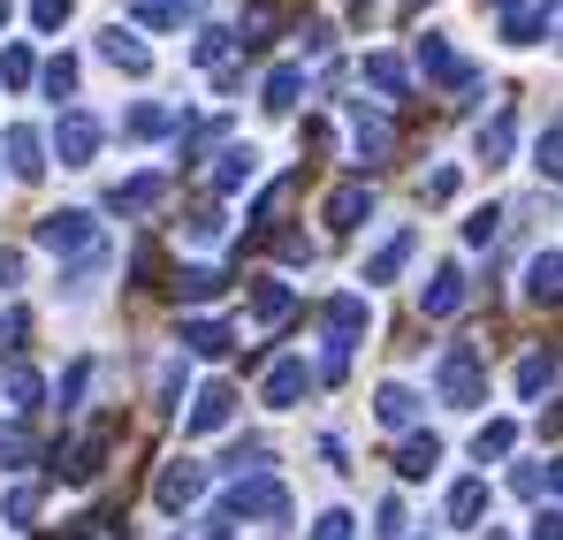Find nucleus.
I'll use <instances>...</instances> for the list:
<instances>
[{
  "mask_svg": "<svg viewBox=\"0 0 563 540\" xmlns=\"http://www.w3.org/2000/svg\"><path fill=\"white\" fill-rule=\"evenodd\" d=\"M434 388H442V404H457V411H472V404L487 396V365H479V351H472V343H457V351H442V365H434Z\"/></svg>",
  "mask_w": 563,
  "mask_h": 540,
  "instance_id": "1",
  "label": "nucleus"
},
{
  "mask_svg": "<svg viewBox=\"0 0 563 540\" xmlns=\"http://www.w3.org/2000/svg\"><path fill=\"white\" fill-rule=\"evenodd\" d=\"M366 320H374V305L351 289V297H328V312H320V328H328V359H351V343L366 335Z\"/></svg>",
  "mask_w": 563,
  "mask_h": 540,
  "instance_id": "2",
  "label": "nucleus"
},
{
  "mask_svg": "<svg viewBox=\"0 0 563 540\" xmlns=\"http://www.w3.org/2000/svg\"><path fill=\"white\" fill-rule=\"evenodd\" d=\"M92 244H99V221H92V213H46V221H38V252H54V260L92 252Z\"/></svg>",
  "mask_w": 563,
  "mask_h": 540,
  "instance_id": "3",
  "label": "nucleus"
},
{
  "mask_svg": "<svg viewBox=\"0 0 563 540\" xmlns=\"http://www.w3.org/2000/svg\"><path fill=\"white\" fill-rule=\"evenodd\" d=\"M221 518H289V495H282L275 480H260V472H252V480H236V487H229Z\"/></svg>",
  "mask_w": 563,
  "mask_h": 540,
  "instance_id": "4",
  "label": "nucleus"
},
{
  "mask_svg": "<svg viewBox=\"0 0 563 540\" xmlns=\"http://www.w3.org/2000/svg\"><path fill=\"white\" fill-rule=\"evenodd\" d=\"M206 495V464H190V456H176V464H161V480H153V503L176 518V510H190Z\"/></svg>",
  "mask_w": 563,
  "mask_h": 540,
  "instance_id": "5",
  "label": "nucleus"
},
{
  "mask_svg": "<svg viewBox=\"0 0 563 540\" xmlns=\"http://www.w3.org/2000/svg\"><path fill=\"white\" fill-rule=\"evenodd\" d=\"M54 153H62V168H92L99 122H92V114H62V122H54Z\"/></svg>",
  "mask_w": 563,
  "mask_h": 540,
  "instance_id": "6",
  "label": "nucleus"
},
{
  "mask_svg": "<svg viewBox=\"0 0 563 540\" xmlns=\"http://www.w3.org/2000/svg\"><path fill=\"white\" fill-rule=\"evenodd\" d=\"M419 69H427V85H472V69L457 62V46H450L442 31H427V38H419Z\"/></svg>",
  "mask_w": 563,
  "mask_h": 540,
  "instance_id": "7",
  "label": "nucleus"
},
{
  "mask_svg": "<svg viewBox=\"0 0 563 540\" xmlns=\"http://www.w3.org/2000/svg\"><path fill=\"white\" fill-rule=\"evenodd\" d=\"M107 434H114V427H92V434H85V442H77V450L62 456V464H54V472H62V480H69V487H85V480H99V456H107Z\"/></svg>",
  "mask_w": 563,
  "mask_h": 540,
  "instance_id": "8",
  "label": "nucleus"
},
{
  "mask_svg": "<svg viewBox=\"0 0 563 540\" xmlns=\"http://www.w3.org/2000/svg\"><path fill=\"white\" fill-rule=\"evenodd\" d=\"M236 419V388H198V404H190V434H213V427H229Z\"/></svg>",
  "mask_w": 563,
  "mask_h": 540,
  "instance_id": "9",
  "label": "nucleus"
},
{
  "mask_svg": "<svg viewBox=\"0 0 563 540\" xmlns=\"http://www.w3.org/2000/svg\"><path fill=\"white\" fill-rule=\"evenodd\" d=\"M0 153H8V176H23V183L46 168V145H38V130H23V122H15V130L0 137Z\"/></svg>",
  "mask_w": 563,
  "mask_h": 540,
  "instance_id": "10",
  "label": "nucleus"
},
{
  "mask_svg": "<svg viewBox=\"0 0 563 540\" xmlns=\"http://www.w3.org/2000/svg\"><path fill=\"white\" fill-rule=\"evenodd\" d=\"M457 305H465V274H457V267H442L427 289H419V312H427V320H450Z\"/></svg>",
  "mask_w": 563,
  "mask_h": 540,
  "instance_id": "11",
  "label": "nucleus"
},
{
  "mask_svg": "<svg viewBox=\"0 0 563 540\" xmlns=\"http://www.w3.org/2000/svg\"><path fill=\"white\" fill-rule=\"evenodd\" d=\"M289 312H297L289 282H267V274H260V282H252V320H260V328H282Z\"/></svg>",
  "mask_w": 563,
  "mask_h": 540,
  "instance_id": "12",
  "label": "nucleus"
},
{
  "mask_svg": "<svg viewBox=\"0 0 563 540\" xmlns=\"http://www.w3.org/2000/svg\"><path fill=\"white\" fill-rule=\"evenodd\" d=\"M99 54H107V62L122 69V77H145V69H153V54H145V38H130L122 23H114V31L99 38Z\"/></svg>",
  "mask_w": 563,
  "mask_h": 540,
  "instance_id": "13",
  "label": "nucleus"
},
{
  "mask_svg": "<svg viewBox=\"0 0 563 540\" xmlns=\"http://www.w3.org/2000/svg\"><path fill=\"white\" fill-rule=\"evenodd\" d=\"M374 213V190L366 183H343V190H328V229H358Z\"/></svg>",
  "mask_w": 563,
  "mask_h": 540,
  "instance_id": "14",
  "label": "nucleus"
},
{
  "mask_svg": "<svg viewBox=\"0 0 563 540\" xmlns=\"http://www.w3.org/2000/svg\"><path fill=\"white\" fill-rule=\"evenodd\" d=\"M411 252H419V229H396V236H388V244H380L374 260H366V282H396V274H404V260H411Z\"/></svg>",
  "mask_w": 563,
  "mask_h": 540,
  "instance_id": "15",
  "label": "nucleus"
},
{
  "mask_svg": "<svg viewBox=\"0 0 563 540\" xmlns=\"http://www.w3.org/2000/svg\"><path fill=\"white\" fill-rule=\"evenodd\" d=\"M305 388H312V373H305V359H282L275 373H267V388H260V396H267L275 411H289V404H297Z\"/></svg>",
  "mask_w": 563,
  "mask_h": 540,
  "instance_id": "16",
  "label": "nucleus"
},
{
  "mask_svg": "<svg viewBox=\"0 0 563 540\" xmlns=\"http://www.w3.org/2000/svg\"><path fill=\"white\" fill-rule=\"evenodd\" d=\"M161 198H168V183H161V176H130V183H114L107 206H114V213H153Z\"/></svg>",
  "mask_w": 563,
  "mask_h": 540,
  "instance_id": "17",
  "label": "nucleus"
},
{
  "mask_svg": "<svg viewBox=\"0 0 563 540\" xmlns=\"http://www.w3.org/2000/svg\"><path fill=\"white\" fill-rule=\"evenodd\" d=\"M526 297H533V305H563V252H541V260L526 267Z\"/></svg>",
  "mask_w": 563,
  "mask_h": 540,
  "instance_id": "18",
  "label": "nucleus"
},
{
  "mask_svg": "<svg viewBox=\"0 0 563 540\" xmlns=\"http://www.w3.org/2000/svg\"><path fill=\"white\" fill-rule=\"evenodd\" d=\"M374 419L380 427H411V419H419V396H411L404 381H388V388L374 396Z\"/></svg>",
  "mask_w": 563,
  "mask_h": 540,
  "instance_id": "19",
  "label": "nucleus"
},
{
  "mask_svg": "<svg viewBox=\"0 0 563 540\" xmlns=\"http://www.w3.org/2000/svg\"><path fill=\"white\" fill-rule=\"evenodd\" d=\"M252 176H260V153H252V145H229L221 168H213V190H244Z\"/></svg>",
  "mask_w": 563,
  "mask_h": 540,
  "instance_id": "20",
  "label": "nucleus"
},
{
  "mask_svg": "<svg viewBox=\"0 0 563 540\" xmlns=\"http://www.w3.org/2000/svg\"><path fill=\"white\" fill-rule=\"evenodd\" d=\"M434 464H442V442H434V434H411V442L396 450V472H404V480H427Z\"/></svg>",
  "mask_w": 563,
  "mask_h": 540,
  "instance_id": "21",
  "label": "nucleus"
},
{
  "mask_svg": "<svg viewBox=\"0 0 563 540\" xmlns=\"http://www.w3.org/2000/svg\"><path fill=\"white\" fill-rule=\"evenodd\" d=\"M510 145H518V114L503 107V114L479 130V161H487V168H503V153H510Z\"/></svg>",
  "mask_w": 563,
  "mask_h": 540,
  "instance_id": "22",
  "label": "nucleus"
},
{
  "mask_svg": "<svg viewBox=\"0 0 563 540\" xmlns=\"http://www.w3.org/2000/svg\"><path fill=\"white\" fill-rule=\"evenodd\" d=\"M0 396H8V411H38V396H46V388H38V373H31V365H8V373H0Z\"/></svg>",
  "mask_w": 563,
  "mask_h": 540,
  "instance_id": "23",
  "label": "nucleus"
},
{
  "mask_svg": "<svg viewBox=\"0 0 563 540\" xmlns=\"http://www.w3.org/2000/svg\"><path fill=\"white\" fill-rule=\"evenodd\" d=\"M366 85L388 91V99H404V91H411V69H404L396 54H366Z\"/></svg>",
  "mask_w": 563,
  "mask_h": 540,
  "instance_id": "24",
  "label": "nucleus"
},
{
  "mask_svg": "<svg viewBox=\"0 0 563 540\" xmlns=\"http://www.w3.org/2000/svg\"><path fill=\"white\" fill-rule=\"evenodd\" d=\"M236 335L221 328V320H184V351H198V359H221Z\"/></svg>",
  "mask_w": 563,
  "mask_h": 540,
  "instance_id": "25",
  "label": "nucleus"
},
{
  "mask_svg": "<svg viewBox=\"0 0 563 540\" xmlns=\"http://www.w3.org/2000/svg\"><path fill=\"white\" fill-rule=\"evenodd\" d=\"M351 137H358V161H380L388 153V122L366 114V107H351Z\"/></svg>",
  "mask_w": 563,
  "mask_h": 540,
  "instance_id": "26",
  "label": "nucleus"
},
{
  "mask_svg": "<svg viewBox=\"0 0 563 540\" xmlns=\"http://www.w3.org/2000/svg\"><path fill=\"white\" fill-rule=\"evenodd\" d=\"M479 510H487V480H457L450 487V526H479Z\"/></svg>",
  "mask_w": 563,
  "mask_h": 540,
  "instance_id": "27",
  "label": "nucleus"
},
{
  "mask_svg": "<svg viewBox=\"0 0 563 540\" xmlns=\"http://www.w3.org/2000/svg\"><path fill=\"white\" fill-rule=\"evenodd\" d=\"M176 289H184L190 305H213V297L229 289V274H221V267H184V274H176Z\"/></svg>",
  "mask_w": 563,
  "mask_h": 540,
  "instance_id": "28",
  "label": "nucleus"
},
{
  "mask_svg": "<svg viewBox=\"0 0 563 540\" xmlns=\"http://www.w3.org/2000/svg\"><path fill=\"white\" fill-rule=\"evenodd\" d=\"M541 388H556V359H549V351H533V359H518V396L533 404Z\"/></svg>",
  "mask_w": 563,
  "mask_h": 540,
  "instance_id": "29",
  "label": "nucleus"
},
{
  "mask_svg": "<svg viewBox=\"0 0 563 540\" xmlns=\"http://www.w3.org/2000/svg\"><path fill=\"white\" fill-rule=\"evenodd\" d=\"M510 442H518V419H487L479 434H472V456L487 464V456H510Z\"/></svg>",
  "mask_w": 563,
  "mask_h": 540,
  "instance_id": "30",
  "label": "nucleus"
},
{
  "mask_svg": "<svg viewBox=\"0 0 563 540\" xmlns=\"http://www.w3.org/2000/svg\"><path fill=\"white\" fill-rule=\"evenodd\" d=\"M297 91H305V69H297V62H282L275 77H267V107L289 114V107H297Z\"/></svg>",
  "mask_w": 563,
  "mask_h": 540,
  "instance_id": "31",
  "label": "nucleus"
},
{
  "mask_svg": "<svg viewBox=\"0 0 563 540\" xmlns=\"http://www.w3.org/2000/svg\"><path fill=\"white\" fill-rule=\"evenodd\" d=\"M31 77H38V62H31V46H8V54H0V85H8V91H23Z\"/></svg>",
  "mask_w": 563,
  "mask_h": 540,
  "instance_id": "32",
  "label": "nucleus"
},
{
  "mask_svg": "<svg viewBox=\"0 0 563 540\" xmlns=\"http://www.w3.org/2000/svg\"><path fill=\"white\" fill-rule=\"evenodd\" d=\"M168 122H176L168 107H130V122H122V137H161Z\"/></svg>",
  "mask_w": 563,
  "mask_h": 540,
  "instance_id": "33",
  "label": "nucleus"
},
{
  "mask_svg": "<svg viewBox=\"0 0 563 540\" xmlns=\"http://www.w3.org/2000/svg\"><path fill=\"white\" fill-rule=\"evenodd\" d=\"M38 503H46V495H38V480L8 487V526H31V518H38Z\"/></svg>",
  "mask_w": 563,
  "mask_h": 540,
  "instance_id": "34",
  "label": "nucleus"
},
{
  "mask_svg": "<svg viewBox=\"0 0 563 540\" xmlns=\"http://www.w3.org/2000/svg\"><path fill=\"white\" fill-rule=\"evenodd\" d=\"M533 168H541L549 183L563 176V122H556V130H541V145H533Z\"/></svg>",
  "mask_w": 563,
  "mask_h": 540,
  "instance_id": "35",
  "label": "nucleus"
},
{
  "mask_svg": "<svg viewBox=\"0 0 563 540\" xmlns=\"http://www.w3.org/2000/svg\"><path fill=\"white\" fill-rule=\"evenodd\" d=\"M198 0H137V23H184Z\"/></svg>",
  "mask_w": 563,
  "mask_h": 540,
  "instance_id": "36",
  "label": "nucleus"
},
{
  "mask_svg": "<svg viewBox=\"0 0 563 540\" xmlns=\"http://www.w3.org/2000/svg\"><path fill=\"white\" fill-rule=\"evenodd\" d=\"M38 77H46V91H54V99H69V91H77V62L62 54V62H46Z\"/></svg>",
  "mask_w": 563,
  "mask_h": 540,
  "instance_id": "37",
  "label": "nucleus"
},
{
  "mask_svg": "<svg viewBox=\"0 0 563 540\" xmlns=\"http://www.w3.org/2000/svg\"><path fill=\"white\" fill-rule=\"evenodd\" d=\"M510 487L533 503V495H549V472H541V464H518V472H510Z\"/></svg>",
  "mask_w": 563,
  "mask_h": 540,
  "instance_id": "38",
  "label": "nucleus"
},
{
  "mask_svg": "<svg viewBox=\"0 0 563 540\" xmlns=\"http://www.w3.org/2000/svg\"><path fill=\"white\" fill-rule=\"evenodd\" d=\"M31 23H38V31H62V23H69V0H31Z\"/></svg>",
  "mask_w": 563,
  "mask_h": 540,
  "instance_id": "39",
  "label": "nucleus"
},
{
  "mask_svg": "<svg viewBox=\"0 0 563 540\" xmlns=\"http://www.w3.org/2000/svg\"><path fill=\"white\" fill-rule=\"evenodd\" d=\"M275 0H244V31H260V38H267V31H275Z\"/></svg>",
  "mask_w": 563,
  "mask_h": 540,
  "instance_id": "40",
  "label": "nucleus"
},
{
  "mask_svg": "<svg viewBox=\"0 0 563 540\" xmlns=\"http://www.w3.org/2000/svg\"><path fill=\"white\" fill-rule=\"evenodd\" d=\"M85 381H92V365H69V373H62V411H77V396H85Z\"/></svg>",
  "mask_w": 563,
  "mask_h": 540,
  "instance_id": "41",
  "label": "nucleus"
},
{
  "mask_svg": "<svg viewBox=\"0 0 563 540\" xmlns=\"http://www.w3.org/2000/svg\"><path fill=\"white\" fill-rule=\"evenodd\" d=\"M176 388H184V359H168V365H161V381H153V396H161V404H176Z\"/></svg>",
  "mask_w": 563,
  "mask_h": 540,
  "instance_id": "42",
  "label": "nucleus"
},
{
  "mask_svg": "<svg viewBox=\"0 0 563 540\" xmlns=\"http://www.w3.org/2000/svg\"><path fill=\"white\" fill-rule=\"evenodd\" d=\"M0 456H8V464H31L38 442H31V434H0Z\"/></svg>",
  "mask_w": 563,
  "mask_h": 540,
  "instance_id": "43",
  "label": "nucleus"
},
{
  "mask_svg": "<svg viewBox=\"0 0 563 540\" xmlns=\"http://www.w3.org/2000/svg\"><path fill=\"white\" fill-rule=\"evenodd\" d=\"M312 540H351V510H328V518L312 526Z\"/></svg>",
  "mask_w": 563,
  "mask_h": 540,
  "instance_id": "44",
  "label": "nucleus"
},
{
  "mask_svg": "<svg viewBox=\"0 0 563 540\" xmlns=\"http://www.w3.org/2000/svg\"><path fill=\"white\" fill-rule=\"evenodd\" d=\"M190 54H198V62H206V69H213V62H221V54H229V38H221V31H198V46H190Z\"/></svg>",
  "mask_w": 563,
  "mask_h": 540,
  "instance_id": "45",
  "label": "nucleus"
},
{
  "mask_svg": "<svg viewBox=\"0 0 563 540\" xmlns=\"http://www.w3.org/2000/svg\"><path fill=\"white\" fill-rule=\"evenodd\" d=\"M427 198H434V206L457 198V168H434V176H427Z\"/></svg>",
  "mask_w": 563,
  "mask_h": 540,
  "instance_id": "46",
  "label": "nucleus"
},
{
  "mask_svg": "<svg viewBox=\"0 0 563 540\" xmlns=\"http://www.w3.org/2000/svg\"><path fill=\"white\" fill-rule=\"evenodd\" d=\"M0 351H23V312H0Z\"/></svg>",
  "mask_w": 563,
  "mask_h": 540,
  "instance_id": "47",
  "label": "nucleus"
},
{
  "mask_svg": "<svg viewBox=\"0 0 563 540\" xmlns=\"http://www.w3.org/2000/svg\"><path fill=\"white\" fill-rule=\"evenodd\" d=\"M495 221H503L495 206H487V213H472V221H465V236H472V244H487V236H495Z\"/></svg>",
  "mask_w": 563,
  "mask_h": 540,
  "instance_id": "48",
  "label": "nucleus"
},
{
  "mask_svg": "<svg viewBox=\"0 0 563 540\" xmlns=\"http://www.w3.org/2000/svg\"><path fill=\"white\" fill-rule=\"evenodd\" d=\"M533 540H563V510H541L533 518Z\"/></svg>",
  "mask_w": 563,
  "mask_h": 540,
  "instance_id": "49",
  "label": "nucleus"
},
{
  "mask_svg": "<svg viewBox=\"0 0 563 540\" xmlns=\"http://www.w3.org/2000/svg\"><path fill=\"white\" fill-rule=\"evenodd\" d=\"M23 282V252H0V289H15Z\"/></svg>",
  "mask_w": 563,
  "mask_h": 540,
  "instance_id": "50",
  "label": "nucleus"
},
{
  "mask_svg": "<svg viewBox=\"0 0 563 540\" xmlns=\"http://www.w3.org/2000/svg\"><path fill=\"white\" fill-rule=\"evenodd\" d=\"M69 540H114V533H107V526H77Z\"/></svg>",
  "mask_w": 563,
  "mask_h": 540,
  "instance_id": "51",
  "label": "nucleus"
},
{
  "mask_svg": "<svg viewBox=\"0 0 563 540\" xmlns=\"http://www.w3.org/2000/svg\"><path fill=\"white\" fill-rule=\"evenodd\" d=\"M206 540H229V518H221V526H213V533H206Z\"/></svg>",
  "mask_w": 563,
  "mask_h": 540,
  "instance_id": "52",
  "label": "nucleus"
},
{
  "mask_svg": "<svg viewBox=\"0 0 563 540\" xmlns=\"http://www.w3.org/2000/svg\"><path fill=\"white\" fill-rule=\"evenodd\" d=\"M0 31H8V0H0Z\"/></svg>",
  "mask_w": 563,
  "mask_h": 540,
  "instance_id": "53",
  "label": "nucleus"
},
{
  "mask_svg": "<svg viewBox=\"0 0 563 540\" xmlns=\"http://www.w3.org/2000/svg\"><path fill=\"white\" fill-rule=\"evenodd\" d=\"M487 540H510V533H487Z\"/></svg>",
  "mask_w": 563,
  "mask_h": 540,
  "instance_id": "54",
  "label": "nucleus"
}]
</instances>
